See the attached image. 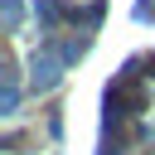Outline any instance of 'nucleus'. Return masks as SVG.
I'll return each instance as SVG.
<instances>
[]
</instances>
